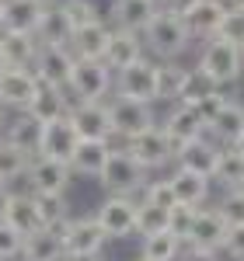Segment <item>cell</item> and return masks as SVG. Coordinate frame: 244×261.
Returning a JSON list of instances; mask_svg holds the SVG:
<instances>
[{
	"label": "cell",
	"mask_w": 244,
	"mask_h": 261,
	"mask_svg": "<svg viewBox=\"0 0 244 261\" xmlns=\"http://www.w3.org/2000/svg\"><path fill=\"white\" fill-rule=\"evenodd\" d=\"M143 39L150 45V53L154 56H161V60H178L185 49H188V24H185L178 14H167V11H157L154 21L143 28Z\"/></svg>",
	"instance_id": "6da1fadb"
},
{
	"label": "cell",
	"mask_w": 244,
	"mask_h": 261,
	"mask_svg": "<svg viewBox=\"0 0 244 261\" xmlns=\"http://www.w3.org/2000/svg\"><path fill=\"white\" fill-rule=\"evenodd\" d=\"M98 181L105 185L108 195H129L133 199L147 185V167L136 157H129L126 150H112L105 167H102V174H98Z\"/></svg>",
	"instance_id": "7a4b0ae2"
},
{
	"label": "cell",
	"mask_w": 244,
	"mask_h": 261,
	"mask_svg": "<svg viewBox=\"0 0 244 261\" xmlns=\"http://www.w3.org/2000/svg\"><path fill=\"white\" fill-rule=\"evenodd\" d=\"M199 70H203L216 87H224V84H234L241 77L244 56H241L237 45H230V42H224V39H209L203 45V53H199Z\"/></svg>",
	"instance_id": "3957f363"
},
{
	"label": "cell",
	"mask_w": 244,
	"mask_h": 261,
	"mask_svg": "<svg viewBox=\"0 0 244 261\" xmlns=\"http://www.w3.org/2000/svg\"><path fill=\"white\" fill-rule=\"evenodd\" d=\"M112 87V70L102 60H77L74 56V70H70V84L66 91L77 101H102Z\"/></svg>",
	"instance_id": "277c9868"
},
{
	"label": "cell",
	"mask_w": 244,
	"mask_h": 261,
	"mask_svg": "<svg viewBox=\"0 0 244 261\" xmlns=\"http://www.w3.org/2000/svg\"><path fill=\"white\" fill-rule=\"evenodd\" d=\"M115 87H119V98L154 105L157 101V63L140 56L136 63L122 66L119 73H115Z\"/></svg>",
	"instance_id": "5b68a950"
},
{
	"label": "cell",
	"mask_w": 244,
	"mask_h": 261,
	"mask_svg": "<svg viewBox=\"0 0 244 261\" xmlns=\"http://www.w3.org/2000/svg\"><path fill=\"white\" fill-rule=\"evenodd\" d=\"M94 223L102 226L108 241H122L136 233V202L129 195H108L94 213Z\"/></svg>",
	"instance_id": "8992f818"
},
{
	"label": "cell",
	"mask_w": 244,
	"mask_h": 261,
	"mask_svg": "<svg viewBox=\"0 0 244 261\" xmlns=\"http://www.w3.org/2000/svg\"><path fill=\"white\" fill-rule=\"evenodd\" d=\"M122 150H126L129 157H136L147 171H150V167H164V164L175 157V143L167 140V133H164L161 125H150V129L136 133V136H129Z\"/></svg>",
	"instance_id": "52a82bcc"
},
{
	"label": "cell",
	"mask_w": 244,
	"mask_h": 261,
	"mask_svg": "<svg viewBox=\"0 0 244 261\" xmlns=\"http://www.w3.org/2000/svg\"><path fill=\"white\" fill-rule=\"evenodd\" d=\"M25 178L32 185V192H39V195H66L74 171H70V164L53 161V157H32Z\"/></svg>",
	"instance_id": "ba28073f"
},
{
	"label": "cell",
	"mask_w": 244,
	"mask_h": 261,
	"mask_svg": "<svg viewBox=\"0 0 244 261\" xmlns=\"http://www.w3.org/2000/svg\"><path fill=\"white\" fill-rule=\"evenodd\" d=\"M105 241L108 237L94 223V216H81V220H70L66 230H63V254H70V258H98Z\"/></svg>",
	"instance_id": "9c48e42d"
},
{
	"label": "cell",
	"mask_w": 244,
	"mask_h": 261,
	"mask_svg": "<svg viewBox=\"0 0 244 261\" xmlns=\"http://www.w3.org/2000/svg\"><path fill=\"white\" fill-rule=\"evenodd\" d=\"M39 91V77L25 66H4L0 70V108L25 112Z\"/></svg>",
	"instance_id": "30bf717a"
},
{
	"label": "cell",
	"mask_w": 244,
	"mask_h": 261,
	"mask_svg": "<svg viewBox=\"0 0 244 261\" xmlns=\"http://www.w3.org/2000/svg\"><path fill=\"white\" fill-rule=\"evenodd\" d=\"M70 70H74V53L66 45H39L32 73L39 77V84L49 87H66L70 84Z\"/></svg>",
	"instance_id": "8fae6325"
},
{
	"label": "cell",
	"mask_w": 244,
	"mask_h": 261,
	"mask_svg": "<svg viewBox=\"0 0 244 261\" xmlns=\"http://www.w3.org/2000/svg\"><path fill=\"white\" fill-rule=\"evenodd\" d=\"M66 119L74 122L81 140H112V115L105 101H77Z\"/></svg>",
	"instance_id": "7c38bea8"
},
{
	"label": "cell",
	"mask_w": 244,
	"mask_h": 261,
	"mask_svg": "<svg viewBox=\"0 0 244 261\" xmlns=\"http://www.w3.org/2000/svg\"><path fill=\"white\" fill-rule=\"evenodd\" d=\"M108 115H112V136H122V140H129V136H136V133H143V129L157 125L150 105L129 101V98H115L112 105H108Z\"/></svg>",
	"instance_id": "4fadbf2b"
},
{
	"label": "cell",
	"mask_w": 244,
	"mask_h": 261,
	"mask_svg": "<svg viewBox=\"0 0 244 261\" xmlns=\"http://www.w3.org/2000/svg\"><path fill=\"white\" fill-rule=\"evenodd\" d=\"M77 129H74V122L66 119H56V122H45V129H42V143H39V153L35 157H53V161H70V153L77 150Z\"/></svg>",
	"instance_id": "5bb4252c"
},
{
	"label": "cell",
	"mask_w": 244,
	"mask_h": 261,
	"mask_svg": "<svg viewBox=\"0 0 244 261\" xmlns=\"http://www.w3.org/2000/svg\"><path fill=\"white\" fill-rule=\"evenodd\" d=\"M227 237V223L216 209H196L192 216V226H188V237L185 241L199 251H220Z\"/></svg>",
	"instance_id": "9a60e30c"
},
{
	"label": "cell",
	"mask_w": 244,
	"mask_h": 261,
	"mask_svg": "<svg viewBox=\"0 0 244 261\" xmlns=\"http://www.w3.org/2000/svg\"><path fill=\"white\" fill-rule=\"evenodd\" d=\"M45 0H0V32H32L39 28Z\"/></svg>",
	"instance_id": "2e32d148"
},
{
	"label": "cell",
	"mask_w": 244,
	"mask_h": 261,
	"mask_svg": "<svg viewBox=\"0 0 244 261\" xmlns=\"http://www.w3.org/2000/svg\"><path fill=\"white\" fill-rule=\"evenodd\" d=\"M77 105V98L66 91V87H49V84H39L32 105L25 108L28 115H35L39 122H56L63 115H70V108Z\"/></svg>",
	"instance_id": "e0dca14e"
},
{
	"label": "cell",
	"mask_w": 244,
	"mask_h": 261,
	"mask_svg": "<svg viewBox=\"0 0 244 261\" xmlns=\"http://www.w3.org/2000/svg\"><path fill=\"white\" fill-rule=\"evenodd\" d=\"M161 129L167 133V140L175 143V150H178L182 143H192V140H199V136H206V122L196 115L192 105H182V101H175V108L167 112V119H164Z\"/></svg>",
	"instance_id": "ac0fdd59"
},
{
	"label": "cell",
	"mask_w": 244,
	"mask_h": 261,
	"mask_svg": "<svg viewBox=\"0 0 244 261\" xmlns=\"http://www.w3.org/2000/svg\"><path fill=\"white\" fill-rule=\"evenodd\" d=\"M175 161H178V167H185V171H196V174H203V178H213L216 161H220V146L213 140H206V136H199V140H192V143H182V146L175 150Z\"/></svg>",
	"instance_id": "d6986e66"
},
{
	"label": "cell",
	"mask_w": 244,
	"mask_h": 261,
	"mask_svg": "<svg viewBox=\"0 0 244 261\" xmlns=\"http://www.w3.org/2000/svg\"><path fill=\"white\" fill-rule=\"evenodd\" d=\"M140 56H143V39H140V35L112 24V35H108V45H105V56H102L105 66H108L112 73H119L122 66L136 63Z\"/></svg>",
	"instance_id": "ffe728a7"
},
{
	"label": "cell",
	"mask_w": 244,
	"mask_h": 261,
	"mask_svg": "<svg viewBox=\"0 0 244 261\" xmlns=\"http://www.w3.org/2000/svg\"><path fill=\"white\" fill-rule=\"evenodd\" d=\"M108 153H112V140H81L66 164H70V171L81 174V178H98L105 161H108Z\"/></svg>",
	"instance_id": "44dd1931"
},
{
	"label": "cell",
	"mask_w": 244,
	"mask_h": 261,
	"mask_svg": "<svg viewBox=\"0 0 244 261\" xmlns=\"http://www.w3.org/2000/svg\"><path fill=\"white\" fill-rule=\"evenodd\" d=\"M108 35H112V24L94 21V24L77 28V32L70 35V42H66V49H70L77 60H102L105 45H108Z\"/></svg>",
	"instance_id": "7402d4cb"
},
{
	"label": "cell",
	"mask_w": 244,
	"mask_h": 261,
	"mask_svg": "<svg viewBox=\"0 0 244 261\" xmlns=\"http://www.w3.org/2000/svg\"><path fill=\"white\" fill-rule=\"evenodd\" d=\"M42 129H45V122H39L35 115H28V112H18L14 119L7 122L4 140L11 143V146H18L21 153L35 157L39 153V143H42Z\"/></svg>",
	"instance_id": "603a6c76"
},
{
	"label": "cell",
	"mask_w": 244,
	"mask_h": 261,
	"mask_svg": "<svg viewBox=\"0 0 244 261\" xmlns=\"http://www.w3.org/2000/svg\"><path fill=\"white\" fill-rule=\"evenodd\" d=\"M157 11H161L157 0H115V7H112V21H115V28H126V32L143 35V28L154 21Z\"/></svg>",
	"instance_id": "cb8c5ba5"
},
{
	"label": "cell",
	"mask_w": 244,
	"mask_h": 261,
	"mask_svg": "<svg viewBox=\"0 0 244 261\" xmlns=\"http://www.w3.org/2000/svg\"><path fill=\"white\" fill-rule=\"evenodd\" d=\"M35 53H39V39H35L32 32H0V56H4L7 66H25V70H32Z\"/></svg>",
	"instance_id": "d4e9b609"
},
{
	"label": "cell",
	"mask_w": 244,
	"mask_h": 261,
	"mask_svg": "<svg viewBox=\"0 0 244 261\" xmlns=\"http://www.w3.org/2000/svg\"><path fill=\"white\" fill-rule=\"evenodd\" d=\"M224 11L227 4L224 0H199L188 14H185V24H188V35H199V39H213L220 21H224Z\"/></svg>",
	"instance_id": "484cf974"
},
{
	"label": "cell",
	"mask_w": 244,
	"mask_h": 261,
	"mask_svg": "<svg viewBox=\"0 0 244 261\" xmlns=\"http://www.w3.org/2000/svg\"><path fill=\"white\" fill-rule=\"evenodd\" d=\"M209 181L213 178H203V174H196V171H185V167H178L171 178H167V185H171V192H175V202H182V205H203L206 195H209Z\"/></svg>",
	"instance_id": "4316f807"
},
{
	"label": "cell",
	"mask_w": 244,
	"mask_h": 261,
	"mask_svg": "<svg viewBox=\"0 0 244 261\" xmlns=\"http://www.w3.org/2000/svg\"><path fill=\"white\" fill-rule=\"evenodd\" d=\"M206 133H213V136L220 140V146H234L244 133V105L227 98V105L216 112V119L206 125Z\"/></svg>",
	"instance_id": "83f0119b"
},
{
	"label": "cell",
	"mask_w": 244,
	"mask_h": 261,
	"mask_svg": "<svg viewBox=\"0 0 244 261\" xmlns=\"http://www.w3.org/2000/svg\"><path fill=\"white\" fill-rule=\"evenodd\" d=\"M70 35H74V28H70L66 14H63V7H60V4H45L42 21H39V28H35L39 45H66Z\"/></svg>",
	"instance_id": "f1b7e54d"
},
{
	"label": "cell",
	"mask_w": 244,
	"mask_h": 261,
	"mask_svg": "<svg viewBox=\"0 0 244 261\" xmlns=\"http://www.w3.org/2000/svg\"><path fill=\"white\" fill-rule=\"evenodd\" d=\"M4 223L11 230H18L21 237H28V233L39 230L42 223H39V213H35V202H32V192H25V195H14L11 192V202L4 209Z\"/></svg>",
	"instance_id": "f546056e"
},
{
	"label": "cell",
	"mask_w": 244,
	"mask_h": 261,
	"mask_svg": "<svg viewBox=\"0 0 244 261\" xmlns=\"http://www.w3.org/2000/svg\"><path fill=\"white\" fill-rule=\"evenodd\" d=\"M60 254H63V241H60V233L49 230V226H39L21 244V261H53Z\"/></svg>",
	"instance_id": "4dcf8cb0"
},
{
	"label": "cell",
	"mask_w": 244,
	"mask_h": 261,
	"mask_svg": "<svg viewBox=\"0 0 244 261\" xmlns=\"http://www.w3.org/2000/svg\"><path fill=\"white\" fill-rule=\"evenodd\" d=\"M213 178L224 188H241L244 185V153L237 146H220V161H216Z\"/></svg>",
	"instance_id": "1f68e13d"
},
{
	"label": "cell",
	"mask_w": 244,
	"mask_h": 261,
	"mask_svg": "<svg viewBox=\"0 0 244 261\" xmlns=\"http://www.w3.org/2000/svg\"><path fill=\"white\" fill-rule=\"evenodd\" d=\"M178 254H182V241H178L171 230L147 233V237H143V258L147 261H175Z\"/></svg>",
	"instance_id": "d6a6232c"
},
{
	"label": "cell",
	"mask_w": 244,
	"mask_h": 261,
	"mask_svg": "<svg viewBox=\"0 0 244 261\" xmlns=\"http://www.w3.org/2000/svg\"><path fill=\"white\" fill-rule=\"evenodd\" d=\"M28 153H21L18 146H11L7 140H0V185H11L28 171Z\"/></svg>",
	"instance_id": "836d02e7"
},
{
	"label": "cell",
	"mask_w": 244,
	"mask_h": 261,
	"mask_svg": "<svg viewBox=\"0 0 244 261\" xmlns=\"http://www.w3.org/2000/svg\"><path fill=\"white\" fill-rule=\"evenodd\" d=\"M216 91V84L206 77L203 70L196 66V70H185V77H182V84H178V98L175 101H182V105H192V101H199V98H206V94H213Z\"/></svg>",
	"instance_id": "e575fe53"
},
{
	"label": "cell",
	"mask_w": 244,
	"mask_h": 261,
	"mask_svg": "<svg viewBox=\"0 0 244 261\" xmlns=\"http://www.w3.org/2000/svg\"><path fill=\"white\" fill-rule=\"evenodd\" d=\"M32 202H35L42 226H56V223L70 220L66 216V195H39V192H32Z\"/></svg>",
	"instance_id": "d590c367"
},
{
	"label": "cell",
	"mask_w": 244,
	"mask_h": 261,
	"mask_svg": "<svg viewBox=\"0 0 244 261\" xmlns=\"http://www.w3.org/2000/svg\"><path fill=\"white\" fill-rule=\"evenodd\" d=\"M167 230V209L154 205V202H136V233H161Z\"/></svg>",
	"instance_id": "8d00e7d4"
},
{
	"label": "cell",
	"mask_w": 244,
	"mask_h": 261,
	"mask_svg": "<svg viewBox=\"0 0 244 261\" xmlns=\"http://www.w3.org/2000/svg\"><path fill=\"white\" fill-rule=\"evenodd\" d=\"M182 77H185V66H178L175 60L157 63V101L161 98H167V101L178 98V84H182Z\"/></svg>",
	"instance_id": "74e56055"
},
{
	"label": "cell",
	"mask_w": 244,
	"mask_h": 261,
	"mask_svg": "<svg viewBox=\"0 0 244 261\" xmlns=\"http://www.w3.org/2000/svg\"><path fill=\"white\" fill-rule=\"evenodd\" d=\"M66 21H70V28L77 32L84 24H94V21H102V11H98V4L94 0H63L60 4Z\"/></svg>",
	"instance_id": "f35d334b"
},
{
	"label": "cell",
	"mask_w": 244,
	"mask_h": 261,
	"mask_svg": "<svg viewBox=\"0 0 244 261\" xmlns=\"http://www.w3.org/2000/svg\"><path fill=\"white\" fill-rule=\"evenodd\" d=\"M213 39H224V42H230V45H237V49H241V45H244V11H241V7L227 4L224 21H220V28H216V35H213Z\"/></svg>",
	"instance_id": "ab89813d"
},
{
	"label": "cell",
	"mask_w": 244,
	"mask_h": 261,
	"mask_svg": "<svg viewBox=\"0 0 244 261\" xmlns=\"http://www.w3.org/2000/svg\"><path fill=\"white\" fill-rule=\"evenodd\" d=\"M216 213L224 216L227 226L244 223V185H241V188H227V195H224V202L216 205Z\"/></svg>",
	"instance_id": "60d3db41"
},
{
	"label": "cell",
	"mask_w": 244,
	"mask_h": 261,
	"mask_svg": "<svg viewBox=\"0 0 244 261\" xmlns=\"http://www.w3.org/2000/svg\"><path fill=\"white\" fill-rule=\"evenodd\" d=\"M192 216H196V205H182V202H175L171 209H167V230L185 241L188 237V226H192Z\"/></svg>",
	"instance_id": "b9f144b4"
},
{
	"label": "cell",
	"mask_w": 244,
	"mask_h": 261,
	"mask_svg": "<svg viewBox=\"0 0 244 261\" xmlns=\"http://www.w3.org/2000/svg\"><path fill=\"white\" fill-rule=\"evenodd\" d=\"M143 202H154V205H161V209H171V205H175V192H171L167 178L147 181V185H143Z\"/></svg>",
	"instance_id": "7bdbcfd3"
},
{
	"label": "cell",
	"mask_w": 244,
	"mask_h": 261,
	"mask_svg": "<svg viewBox=\"0 0 244 261\" xmlns=\"http://www.w3.org/2000/svg\"><path fill=\"white\" fill-rule=\"evenodd\" d=\"M21 244H25V237H21L18 230H11L7 223L0 220V261L21 258Z\"/></svg>",
	"instance_id": "ee69618b"
},
{
	"label": "cell",
	"mask_w": 244,
	"mask_h": 261,
	"mask_svg": "<svg viewBox=\"0 0 244 261\" xmlns=\"http://www.w3.org/2000/svg\"><path fill=\"white\" fill-rule=\"evenodd\" d=\"M227 105V94H220V87L213 91V94H206V98H199V101H192V108H196V115L209 125V122L216 119V112Z\"/></svg>",
	"instance_id": "f6af8a7d"
},
{
	"label": "cell",
	"mask_w": 244,
	"mask_h": 261,
	"mask_svg": "<svg viewBox=\"0 0 244 261\" xmlns=\"http://www.w3.org/2000/svg\"><path fill=\"white\" fill-rule=\"evenodd\" d=\"M220 251H227L230 258L244 261V223H234V226H227V237H224V247Z\"/></svg>",
	"instance_id": "bcb514c9"
},
{
	"label": "cell",
	"mask_w": 244,
	"mask_h": 261,
	"mask_svg": "<svg viewBox=\"0 0 244 261\" xmlns=\"http://www.w3.org/2000/svg\"><path fill=\"white\" fill-rule=\"evenodd\" d=\"M199 0H157V7L161 11H167V14H178V18H185L192 7H196Z\"/></svg>",
	"instance_id": "7dc6e473"
},
{
	"label": "cell",
	"mask_w": 244,
	"mask_h": 261,
	"mask_svg": "<svg viewBox=\"0 0 244 261\" xmlns=\"http://www.w3.org/2000/svg\"><path fill=\"white\" fill-rule=\"evenodd\" d=\"M185 261H220V258H216V251H199V247H192V254Z\"/></svg>",
	"instance_id": "c3c4849f"
},
{
	"label": "cell",
	"mask_w": 244,
	"mask_h": 261,
	"mask_svg": "<svg viewBox=\"0 0 244 261\" xmlns=\"http://www.w3.org/2000/svg\"><path fill=\"white\" fill-rule=\"evenodd\" d=\"M7 202H11V188H7V185H0V220H4V209H7Z\"/></svg>",
	"instance_id": "681fc988"
},
{
	"label": "cell",
	"mask_w": 244,
	"mask_h": 261,
	"mask_svg": "<svg viewBox=\"0 0 244 261\" xmlns=\"http://www.w3.org/2000/svg\"><path fill=\"white\" fill-rule=\"evenodd\" d=\"M234 146H237V150H241V153H244V133H241V140L234 143Z\"/></svg>",
	"instance_id": "f907efd6"
},
{
	"label": "cell",
	"mask_w": 244,
	"mask_h": 261,
	"mask_svg": "<svg viewBox=\"0 0 244 261\" xmlns=\"http://www.w3.org/2000/svg\"><path fill=\"white\" fill-rule=\"evenodd\" d=\"M230 4H234V7H241V11H244V0H230Z\"/></svg>",
	"instance_id": "816d5d0a"
},
{
	"label": "cell",
	"mask_w": 244,
	"mask_h": 261,
	"mask_svg": "<svg viewBox=\"0 0 244 261\" xmlns=\"http://www.w3.org/2000/svg\"><path fill=\"white\" fill-rule=\"evenodd\" d=\"M53 261H70V254H60V258H53Z\"/></svg>",
	"instance_id": "f5cc1de1"
},
{
	"label": "cell",
	"mask_w": 244,
	"mask_h": 261,
	"mask_svg": "<svg viewBox=\"0 0 244 261\" xmlns=\"http://www.w3.org/2000/svg\"><path fill=\"white\" fill-rule=\"evenodd\" d=\"M0 133H4V108H0Z\"/></svg>",
	"instance_id": "db71d44e"
},
{
	"label": "cell",
	"mask_w": 244,
	"mask_h": 261,
	"mask_svg": "<svg viewBox=\"0 0 244 261\" xmlns=\"http://www.w3.org/2000/svg\"><path fill=\"white\" fill-rule=\"evenodd\" d=\"M4 66H7V63H4V56H0V70H4Z\"/></svg>",
	"instance_id": "11a10c76"
},
{
	"label": "cell",
	"mask_w": 244,
	"mask_h": 261,
	"mask_svg": "<svg viewBox=\"0 0 244 261\" xmlns=\"http://www.w3.org/2000/svg\"><path fill=\"white\" fill-rule=\"evenodd\" d=\"M136 261H147V258H143V254H140V258H136Z\"/></svg>",
	"instance_id": "9f6ffc18"
},
{
	"label": "cell",
	"mask_w": 244,
	"mask_h": 261,
	"mask_svg": "<svg viewBox=\"0 0 244 261\" xmlns=\"http://www.w3.org/2000/svg\"><path fill=\"white\" fill-rule=\"evenodd\" d=\"M241 56H244V45H241Z\"/></svg>",
	"instance_id": "6f0895ef"
},
{
	"label": "cell",
	"mask_w": 244,
	"mask_h": 261,
	"mask_svg": "<svg viewBox=\"0 0 244 261\" xmlns=\"http://www.w3.org/2000/svg\"><path fill=\"white\" fill-rule=\"evenodd\" d=\"M224 4H230V0H224Z\"/></svg>",
	"instance_id": "680465c9"
},
{
	"label": "cell",
	"mask_w": 244,
	"mask_h": 261,
	"mask_svg": "<svg viewBox=\"0 0 244 261\" xmlns=\"http://www.w3.org/2000/svg\"><path fill=\"white\" fill-rule=\"evenodd\" d=\"M45 4H49V0H45Z\"/></svg>",
	"instance_id": "91938a15"
}]
</instances>
